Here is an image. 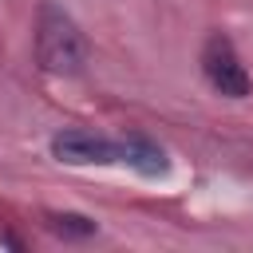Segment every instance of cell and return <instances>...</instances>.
<instances>
[{
  "label": "cell",
  "instance_id": "cell-5",
  "mask_svg": "<svg viewBox=\"0 0 253 253\" xmlns=\"http://www.w3.org/2000/svg\"><path fill=\"white\" fill-rule=\"evenodd\" d=\"M51 229L59 233H75V237H87L95 229V221H87L83 213H51Z\"/></svg>",
  "mask_w": 253,
  "mask_h": 253
},
{
  "label": "cell",
  "instance_id": "cell-2",
  "mask_svg": "<svg viewBox=\"0 0 253 253\" xmlns=\"http://www.w3.org/2000/svg\"><path fill=\"white\" fill-rule=\"evenodd\" d=\"M202 71H206L210 87H213L217 95H229V99H245L249 87H253L245 63L237 59L233 43H229L221 32H213V36L206 40V47H202Z\"/></svg>",
  "mask_w": 253,
  "mask_h": 253
},
{
  "label": "cell",
  "instance_id": "cell-4",
  "mask_svg": "<svg viewBox=\"0 0 253 253\" xmlns=\"http://www.w3.org/2000/svg\"><path fill=\"white\" fill-rule=\"evenodd\" d=\"M119 162H126V166H134L138 174H146V178H154V174H166V154H162V146H154L150 138H123L119 142Z\"/></svg>",
  "mask_w": 253,
  "mask_h": 253
},
{
  "label": "cell",
  "instance_id": "cell-1",
  "mask_svg": "<svg viewBox=\"0 0 253 253\" xmlns=\"http://www.w3.org/2000/svg\"><path fill=\"white\" fill-rule=\"evenodd\" d=\"M36 55L40 67L51 75H75L87 63V40L79 24L51 0L40 4V24H36Z\"/></svg>",
  "mask_w": 253,
  "mask_h": 253
},
{
  "label": "cell",
  "instance_id": "cell-3",
  "mask_svg": "<svg viewBox=\"0 0 253 253\" xmlns=\"http://www.w3.org/2000/svg\"><path fill=\"white\" fill-rule=\"evenodd\" d=\"M51 154L67 166H107V162H119V142L95 134V130H59L51 138Z\"/></svg>",
  "mask_w": 253,
  "mask_h": 253
}]
</instances>
